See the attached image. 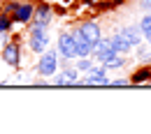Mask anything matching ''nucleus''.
Segmentation results:
<instances>
[{"mask_svg": "<svg viewBox=\"0 0 151 134\" xmlns=\"http://www.w3.org/2000/svg\"><path fill=\"white\" fill-rule=\"evenodd\" d=\"M123 65H126V58L121 56V53H116V56H114L112 60H109V62L105 65V67H107V69H121Z\"/></svg>", "mask_w": 151, "mask_h": 134, "instance_id": "4468645a", "label": "nucleus"}, {"mask_svg": "<svg viewBox=\"0 0 151 134\" xmlns=\"http://www.w3.org/2000/svg\"><path fill=\"white\" fill-rule=\"evenodd\" d=\"M86 74L88 77L84 79L81 83H88V86H93V83H98V86H109V81H112V79L107 77V67L105 65H93Z\"/></svg>", "mask_w": 151, "mask_h": 134, "instance_id": "20e7f679", "label": "nucleus"}, {"mask_svg": "<svg viewBox=\"0 0 151 134\" xmlns=\"http://www.w3.org/2000/svg\"><path fill=\"white\" fill-rule=\"evenodd\" d=\"M130 81L128 79H114V81H109V86H128Z\"/></svg>", "mask_w": 151, "mask_h": 134, "instance_id": "a211bd4d", "label": "nucleus"}, {"mask_svg": "<svg viewBox=\"0 0 151 134\" xmlns=\"http://www.w3.org/2000/svg\"><path fill=\"white\" fill-rule=\"evenodd\" d=\"M9 28H12V16L0 14V35H2V33H9Z\"/></svg>", "mask_w": 151, "mask_h": 134, "instance_id": "2eb2a0df", "label": "nucleus"}, {"mask_svg": "<svg viewBox=\"0 0 151 134\" xmlns=\"http://www.w3.org/2000/svg\"><path fill=\"white\" fill-rule=\"evenodd\" d=\"M49 30H40V33H28V46H30V51L33 53H42V51H47V46H49Z\"/></svg>", "mask_w": 151, "mask_h": 134, "instance_id": "39448f33", "label": "nucleus"}, {"mask_svg": "<svg viewBox=\"0 0 151 134\" xmlns=\"http://www.w3.org/2000/svg\"><path fill=\"white\" fill-rule=\"evenodd\" d=\"M0 83H2V81H0Z\"/></svg>", "mask_w": 151, "mask_h": 134, "instance_id": "aec40b11", "label": "nucleus"}, {"mask_svg": "<svg viewBox=\"0 0 151 134\" xmlns=\"http://www.w3.org/2000/svg\"><path fill=\"white\" fill-rule=\"evenodd\" d=\"M79 33L84 35V37L91 42V46H93L98 39L102 37V30H100V26L98 23H93V21H88V23H84V26H79Z\"/></svg>", "mask_w": 151, "mask_h": 134, "instance_id": "1a4fd4ad", "label": "nucleus"}, {"mask_svg": "<svg viewBox=\"0 0 151 134\" xmlns=\"http://www.w3.org/2000/svg\"><path fill=\"white\" fill-rule=\"evenodd\" d=\"M123 37L130 42V46L135 49V46H139L142 44V39H144V35H142V30H139V26H123L121 30H119Z\"/></svg>", "mask_w": 151, "mask_h": 134, "instance_id": "6e6552de", "label": "nucleus"}, {"mask_svg": "<svg viewBox=\"0 0 151 134\" xmlns=\"http://www.w3.org/2000/svg\"><path fill=\"white\" fill-rule=\"evenodd\" d=\"M51 79H54V81H51L54 86H75V81H72V79L65 74V69H63V72H56Z\"/></svg>", "mask_w": 151, "mask_h": 134, "instance_id": "9b49d317", "label": "nucleus"}, {"mask_svg": "<svg viewBox=\"0 0 151 134\" xmlns=\"http://www.w3.org/2000/svg\"><path fill=\"white\" fill-rule=\"evenodd\" d=\"M56 51L63 60H75L77 58V51H75V37L72 33H60L56 39Z\"/></svg>", "mask_w": 151, "mask_h": 134, "instance_id": "f03ea898", "label": "nucleus"}, {"mask_svg": "<svg viewBox=\"0 0 151 134\" xmlns=\"http://www.w3.org/2000/svg\"><path fill=\"white\" fill-rule=\"evenodd\" d=\"M139 30H142V35H144V39L151 35V12H147L144 16H142V21H139Z\"/></svg>", "mask_w": 151, "mask_h": 134, "instance_id": "ddd939ff", "label": "nucleus"}, {"mask_svg": "<svg viewBox=\"0 0 151 134\" xmlns=\"http://www.w3.org/2000/svg\"><path fill=\"white\" fill-rule=\"evenodd\" d=\"M109 46H112L116 53H121V56H126V53H128V51L132 49V46H130V42L123 37L121 33H114L112 37H109Z\"/></svg>", "mask_w": 151, "mask_h": 134, "instance_id": "9d476101", "label": "nucleus"}, {"mask_svg": "<svg viewBox=\"0 0 151 134\" xmlns=\"http://www.w3.org/2000/svg\"><path fill=\"white\" fill-rule=\"evenodd\" d=\"M149 67H144V69H139V72H135L132 74V83H139V81H144V79H149Z\"/></svg>", "mask_w": 151, "mask_h": 134, "instance_id": "dca6fc26", "label": "nucleus"}, {"mask_svg": "<svg viewBox=\"0 0 151 134\" xmlns=\"http://www.w3.org/2000/svg\"><path fill=\"white\" fill-rule=\"evenodd\" d=\"M139 9H144V12H151V0H139Z\"/></svg>", "mask_w": 151, "mask_h": 134, "instance_id": "6ab92c4d", "label": "nucleus"}, {"mask_svg": "<svg viewBox=\"0 0 151 134\" xmlns=\"http://www.w3.org/2000/svg\"><path fill=\"white\" fill-rule=\"evenodd\" d=\"M58 56L56 49H47V51H42L40 53V60H37V74L40 77H54L58 72Z\"/></svg>", "mask_w": 151, "mask_h": 134, "instance_id": "f257e3e1", "label": "nucleus"}, {"mask_svg": "<svg viewBox=\"0 0 151 134\" xmlns=\"http://www.w3.org/2000/svg\"><path fill=\"white\" fill-rule=\"evenodd\" d=\"M0 58L9 67H19L21 65V44L19 42H5L2 44V51H0Z\"/></svg>", "mask_w": 151, "mask_h": 134, "instance_id": "7ed1b4c3", "label": "nucleus"}, {"mask_svg": "<svg viewBox=\"0 0 151 134\" xmlns=\"http://www.w3.org/2000/svg\"><path fill=\"white\" fill-rule=\"evenodd\" d=\"M75 67L79 69V72H88V69L93 67V60H91V56H81V58H75Z\"/></svg>", "mask_w": 151, "mask_h": 134, "instance_id": "f8f14e48", "label": "nucleus"}, {"mask_svg": "<svg viewBox=\"0 0 151 134\" xmlns=\"http://www.w3.org/2000/svg\"><path fill=\"white\" fill-rule=\"evenodd\" d=\"M17 7H19V2H14V0H9V2H5V7H2V14H7V16H12V14L17 12Z\"/></svg>", "mask_w": 151, "mask_h": 134, "instance_id": "f3484780", "label": "nucleus"}, {"mask_svg": "<svg viewBox=\"0 0 151 134\" xmlns=\"http://www.w3.org/2000/svg\"><path fill=\"white\" fill-rule=\"evenodd\" d=\"M33 14H35V5H33V2H19L17 12L12 14V23H19V26H26V23H30Z\"/></svg>", "mask_w": 151, "mask_h": 134, "instance_id": "423d86ee", "label": "nucleus"}, {"mask_svg": "<svg viewBox=\"0 0 151 134\" xmlns=\"http://www.w3.org/2000/svg\"><path fill=\"white\" fill-rule=\"evenodd\" d=\"M51 19H54V9H51L49 5H40V7H35V14H33L30 23H37V26H44V28H49Z\"/></svg>", "mask_w": 151, "mask_h": 134, "instance_id": "0eeeda50", "label": "nucleus"}]
</instances>
